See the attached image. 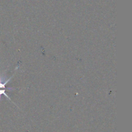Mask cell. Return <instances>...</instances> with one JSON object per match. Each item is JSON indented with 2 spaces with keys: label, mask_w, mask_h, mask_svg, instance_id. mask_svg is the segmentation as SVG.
Returning a JSON list of instances; mask_svg holds the SVG:
<instances>
[{
  "label": "cell",
  "mask_w": 132,
  "mask_h": 132,
  "mask_svg": "<svg viewBox=\"0 0 132 132\" xmlns=\"http://www.w3.org/2000/svg\"><path fill=\"white\" fill-rule=\"evenodd\" d=\"M3 95H5V96L7 98V99H9V100H10V97H9L7 95H6V93H5V89H3V90H0V99H1V95H3Z\"/></svg>",
  "instance_id": "obj_1"
}]
</instances>
